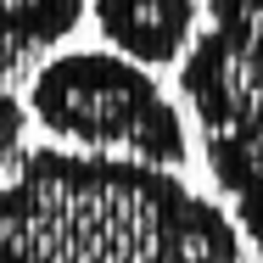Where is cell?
I'll list each match as a JSON object with an SVG mask.
<instances>
[{
  "instance_id": "1",
  "label": "cell",
  "mask_w": 263,
  "mask_h": 263,
  "mask_svg": "<svg viewBox=\"0 0 263 263\" xmlns=\"http://www.w3.org/2000/svg\"><path fill=\"white\" fill-rule=\"evenodd\" d=\"M0 263H247V247L174 168L51 146L0 185Z\"/></svg>"
},
{
  "instance_id": "2",
  "label": "cell",
  "mask_w": 263,
  "mask_h": 263,
  "mask_svg": "<svg viewBox=\"0 0 263 263\" xmlns=\"http://www.w3.org/2000/svg\"><path fill=\"white\" fill-rule=\"evenodd\" d=\"M28 112L45 135L90 157H129L152 168H179L191 157L185 118L157 73L118 51H56L34 73Z\"/></svg>"
},
{
  "instance_id": "3",
  "label": "cell",
  "mask_w": 263,
  "mask_h": 263,
  "mask_svg": "<svg viewBox=\"0 0 263 263\" xmlns=\"http://www.w3.org/2000/svg\"><path fill=\"white\" fill-rule=\"evenodd\" d=\"M179 90L202 135L263 123V0L213 6V28L179 62Z\"/></svg>"
},
{
  "instance_id": "4",
  "label": "cell",
  "mask_w": 263,
  "mask_h": 263,
  "mask_svg": "<svg viewBox=\"0 0 263 263\" xmlns=\"http://www.w3.org/2000/svg\"><path fill=\"white\" fill-rule=\"evenodd\" d=\"M106 51L140 67H179L196 45V0H90Z\"/></svg>"
},
{
  "instance_id": "5",
  "label": "cell",
  "mask_w": 263,
  "mask_h": 263,
  "mask_svg": "<svg viewBox=\"0 0 263 263\" xmlns=\"http://www.w3.org/2000/svg\"><path fill=\"white\" fill-rule=\"evenodd\" d=\"M202 157L213 168V185L230 202V218H235L241 241H252L263 252V123L202 135Z\"/></svg>"
},
{
  "instance_id": "6",
  "label": "cell",
  "mask_w": 263,
  "mask_h": 263,
  "mask_svg": "<svg viewBox=\"0 0 263 263\" xmlns=\"http://www.w3.org/2000/svg\"><path fill=\"white\" fill-rule=\"evenodd\" d=\"M90 0H0V40L11 45H62Z\"/></svg>"
},
{
  "instance_id": "7",
  "label": "cell",
  "mask_w": 263,
  "mask_h": 263,
  "mask_svg": "<svg viewBox=\"0 0 263 263\" xmlns=\"http://www.w3.org/2000/svg\"><path fill=\"white\" fill-rule=\"evenodd\" d=\"M23 129H28V101H17L11 90H0V162L17 157L23 146Z\"/></svg>"
},
{
  "instance_id": "8",
  "label": "cell",
  "mask_w": 263,
  "mask_h": 263,
  "mask_svg": "<svg viewBox=\"0 0 263 263\" xmlns=\"http://www.w3.org/2000/svg\"><path fill=\"white\" fill-rule=\"evenodd\" d=\"M213 6H235V0H213Z\"/></svg>"
}]
</instances>
